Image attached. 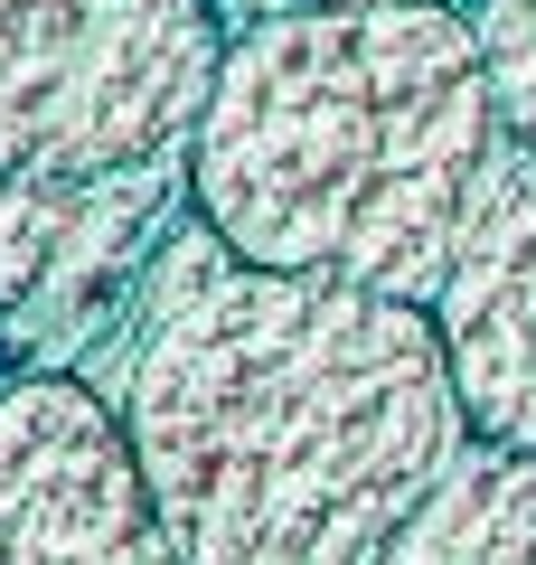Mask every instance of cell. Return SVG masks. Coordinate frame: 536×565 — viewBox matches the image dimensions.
I'll list each match as a JSON object with an SVG mask.
<instances>
[{"label": "cell", "mask_w": 536, "mask_h": 565, "mask_svg": "<svg viewBox=\"0 0 536 565\" xmlns=\"http://www.w3.org/2000/svg\"><path fill=\"white\" fill-rule=\"evenodd\" d=\"M377 565H536V452L480 444L433 481Z\"/></svg>", "instance_id": "cell-6"}, {"label": "cell", "mask_w": 536, "mask_h": 565, "mask_svg": "<svg viewBox=\"0 0 536 565\" xmlns=\"http://www.w3.org/2000/svg\"><path fill=\"white\" fill-rule=\"evenodd\" d=\"M461 415L480 444L536 452V141H508L480 189L461 255L433 292Z\"/></svg>", "instance_id": "cell-5"}, {"label": "cell", "mask_w": 536, "mask_h": 565, "mask_svg": "<svg viewBox=\"0 0 536 565\" xmlns=\"http://www.w3.org/2000/svg\"><path fill=\"white\" fill-rule=\"evenodd\" d=\"M226 57L217 0H0V180L151 189Z\"/></svg>", "instance_id": "cell-3"}, {"label": "cell", "mask_w": 536, "mask_h": 565, "mask_svg": "<svg viewBox=\"0 0 536 565\" xmlns=\"http://www.w3.org/2000/svg\"><path fill=\"white\" fill-rule=\"evenodd\" d=\"M480 57H490V95L508 141H536V0H471Z\"/></svg>", "instance_id": "cell-7"}, {"label": "cell", "mask_w": 536, "mask_h": 565, "mask_svg": "<svg viewBox=\"0 0 536 565\" xmlns=\"http://www.w3.org/2000/svg\"><path fill=\"white\" fill-rule=\"evenodd\" d=\"M499 151L471 10L292 0L226 39L189 141V217L245 264L433 311Z\"/></svg>", "instance_id": "cell-2"}, {"label": "cell", "mask_w": 536, "mask_h": 565, "mask_svg": "<svg viewBox=\"0 0 536 565\" xmlns=\"http://www.w3.org/2000/svg\"><path fill=\"white\" fill-rule=\"evenodd\" d=\"M0 565H179L122 405L85 377H0Z\"/></svg>", "instance_id": "cell-4"}, {"label": "cell", "mask_w": 536, "mask_h": 565, "mask_svg": "<svg viewBox=\"0 0 536 565\" xmlns=\"http://www.w3.org/2000/svg\"><path fill=\"white\" fill-rule=\"evenodd\" d=\"M114 405L179 565H377L471 452L424 302L245 264L199 217L151 255Z\"/></svg>", "instance_id": "cell-1"}, {"label": "cell", "mask_w": 536, "mask_h": 565, "mask_svg": "<svg viewBox=\"0 0 536 565\" xmlns=\"http://www.w3.org/2000/svg\"><path fill=\"white\" fill-rule=\"evenodd\" d=\"M424 10H471V0H424Z\"/></svg>", "instance_id": "cell-8"}]
</instances>
